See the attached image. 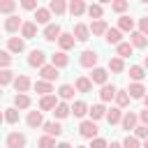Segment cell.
I'll list each match as a JSON object with an SVG mask.
<instances>
[{"instance_id": "obj_1", "label": "cell", "mask_w": 148, "mask_h": 148, "mask_svg": "<svg viewBox=\"0 0 148 148\" xmlns=\"http://www.w3.org/2000/svg\"><path fill=\"white\" fill-rule=\"evenodd\" d=\"M97 123H92V120H83L81 125H79V134L83 136V139H95L97 136Z\"/></svg>"}, {"instance_id": "obj_2", "label": "cell", "mask_w": 148, "mask_h": 148, "mask_svg": "<svg viewBox=\"0 0 148 148\" xmlns=\"http://www.w3.org/2000/svg\"><path fill=\"white\" fill-rule=\"evenodd\" d=\"M12 83H14V90H16V95H25V92L30 90V86H32V83H30V79H28L25 74H18V76H14V81H12Z\"/></svg>"}, {"instance_id": "obj_3", "label": "cell", "mask_w": 148, "mask_h": 148, "mask_svg": "<svg viewBox=\"0 0 148 148\" xmlns=\"http://www.w3.org/2000/svg\"><path fill=\"white\" fill-rule=\"evenodd\" d=\"M44 62H46V53L42 51V49H35V51H30V56H28V65L30 67H44Z\"/></svg>"}, {"instance_id": "obj_4", "label": "cell", "mask_w": 148, "mask_h": 148, "mask_svg": "<svg viewBox=\"0 0 148 148\" xmlns=\"http://www.w3.org/2000/svg\"><path fill=\"white\" fill-rule=\"evenodd\" d=\"M97 60H99V56H97L95 51H83V53H81V58H79V62H81L83 67H88V69H95Z\"/></svg>"}, {"instance_id": "obj_5", "label": "cell", "mask_w": 148, "mask_h": 148, "mask_svg": "<svg viewBox=\"0 0 148 148\" xmlns=\"http://www.w3.org/2000/svg\"><path fill=\"white\" fill-rule=\"evenodd\" d=\"M7 148H25V134L21 132L7 134Z\"/></svg>"}, {"instance_id": "obj_6", "label": "cell", "mask_w": 148, "mask_h": 148, "mask_svg": "<svg viewBox=\"0 0 148 148\" xmlns=\"http://www.w3.org/2000/svg\"><path fill=\"white\" fill-rule=\"evenodd\" d=\"M60 35H62V30H60L58 23H49V25L44 28V39H46V42H56Z\"/></svg>"}, {"instance_id": "obj_7", "label": "cell", "mask_w": 148, "mask_h": 148, "mask_svg": "<svg viewBox=\"0 0 148 148\" xmlns=\"http://www.w3.org/2000/svg\"><path fill=\"white\" fill-rule=\"evenodd\" d=\"M72 35H74L76 42H88V39H90V30H88V25H83V23H76Z\"/></svg>"}, {"instance_id": "obj_8", "label": "cell", "mask_w": 148, "mask_h": 148, "mask_svg": "<svg viewBox=\"0 0 148 148\" xmlns=\"http://www.w3.org/2000/svg\"><path fill=\"white\" fill-rule=\"evenodd\" d=\"M49 18H51V12L46 7H37L35 9V25H49Z\"/></svg>"}, {"instance_id": "obj_9", "label": "cell", "mask_w": 148, "mask_h": 148, "mask_svg": "<svg viewBox=\"0 0 148 148\" xmlns=\"http://www.w3.org/2000/svg\"><path fill=\"white\" fill-rule=\"evenodd\" d=\"M51 65H53L56 69H60V67H67V65H69V58H67V53H65V51H58V53H53V56H51Z\"/></svg>"}, {"instance_id": "obj_10", "label": "cell", "mask_w": 148, "mask_h": 148, "mask_svg": "<svg viewBox=\"0 0 148 148\" xmlns=\"http://www.w3.org/2000/svg\"><path fill=\"white\" fill-rule=\"evenodd\" d=\"M39 74H42V81H49V83H51V81H56V79L60 76V74H58V69H56L53 65H44V67L39 69Z\"/></svg>"}, {"instance_id": "obj_11", "label": "cell", "mask_w": 148, "mask_h": 148, "mask_svg": "<svg viewBox=\"0 0 148 148\" xmlns=\"http://www.w3.org/2000/svg\"><path fill=\"white\" fill-rule=\"evenodd\" d=\"M136 120H139V116H136V113H132V111H127V113L120 118V125H123V130H127V132H130V130H134V127H136Z\"/></svg>"}, {"instance_id": "obj_12", "label": "cell", "mask_w": 148, "mask_h": 148, "mask_svg": "<svg viewBox=\"0 0 148 148\" xmlns=\"http://www.w3.org/2000/svg\"><path fill=\"white\" fill-rule=\"evenodd\" d=\"M42 127H44L46 136H60V134H62V125L56 123V120H49V123H44Z\"/></svg>"}, {"instance_id": "obj_13", "label": "cell", "mask_w": 148, "mask_h": 148, "mask_svg": "<svg viewBox=\"0 0 148 148\" xmlns=\"http://www.w3.org/2000/svg\"><path fill=\"white\" fill-rule=\"evenodd\" d=\"M7 49H9V53H21V51L25 49V42H23V37H9V42H7Z\"/></svg>"}, {"instance_id": "obj_14", "label": "cell", "mask_w": 148, "mask_h": 148, "mask_svg": "<svg viewBox=\"0 0 148 148\" xmlns=\"http://www.w3.org/2000/svg\"><path fill=\"white\" fill-rule=\"evenodd\" d=\"M106 79H109V74H106V69H102V67H95L92 74H90V83H99V86H104Z\"/></svg>"}, {"instance_id": "obj_15", "label": "cell", "mask_w": 148, "mask_h": 148, "mask_svg": "<svg viewBox=\"0 0 148 148\" xmlns=\"http://www.w3.org/2000/svg\"><path fill=\"white\" fill-rule=\"evenodd\" d=\"M21 35H23V42H25V39H32V37L37 35V25H35L32 21H25V23L21 25Z\"/></svg>"}, {"instance_id": "obj_16", "label": "cell", "mask_w": 148, "mask_h": 148, "mask_svg": "<svg viewBox=\"0 0 148 148\" xmlns=\"http://www.w3.org/2000/svg\"><path fill=\"white\" fill-rule=\"evenodd\" d=\"M74 42H76V39H74V35H72V32H62V35L58 37V44H60V49H62V51H69V49L74 46Z\"/></svg>"}, {"instance_id": "obj_17", "label": "cell", "mask_w": 148, "mask_h": 148, "mask_svg": "<svg viewBox=\"0 0 148 148\" xmlns=\"http://www.w3.org/2000/svg\"><path fill=\"white\" fill-rule=\"evenodd\" d=\"M127 95H130V99H143L146 88H143L141 83H132V86L127 88Z\"/></svg>"}, {"instance_id": "obj_18", "label": "cell", "mask_w": 148, "mask_h": 148, "mask_svg": "<svg viewBox=\"0 0 148 148\" xmlns=\"http://www.w3.org/2000/svg\"><path fill=\"white\" fill-rule=\"evenodd\" d=\"M116 90H118L116 86L104 83V86H102V90H99V99H102V102H111V99L116 97Z\"/></svg>"}, {"instance_id": "obj_19", "label": "cell", "mask_w": 148, "mask_h": 148, "mask_svg": "<svg viewBox=\"0 0 148 148\" xmlns=\"http://www.w3.org/2000/svg\"><path fill=\"white\" fill-rule=\"evenodd\" d=\"M88 30H90L92 35H106V30H109V25H106V21H104V18H99V21H92Z\"/></svg>"}, {"instance_id": "obj_20", "label": "cell", "mask_w": 148, "mask_h": 148, "mask_svg": "<svg viewBox=\"0 0 148 148\" xmlns=\"http://www.w3.org/2000/svg\"><path fill=\"white\" fill-rule=\"evenodd\" d=\"M104 39H106L109 44H116V46H118V44H120V39H123V32H120L118 28H109V30H106V35H104Z\"/></svg>"}, {"instance_id": "obj_21", "label": "cell", "mask_w": 148, "mask_h": 148, "mask_svg": "<svg viewBox=\"0 0 148 148\" xmlns=\"http://www.w3.org/2000/svg\"><path fill=\"white\" fill-rule=\"evenodd\" d=\"M56 104H58L56 95H44V97L39 99V109H42V111H51V109H56Z\"/></svg>"}, {"instance_id": "obj_22", "label": "cell", "mask_w": 148, "mask_h": 148, "mask_svg": "<svg viewBox=\"0 0 148 148\" xmlns=\"http://www.w3.org/2000/svg\"><path fill=\"white\" fill-rule=\"evenodd\" d=\"M21 25H23V21H21L18 16H14V14H12V16L5 21V30H7V32H16Z\"/></svg>"}, {"instance_id": "obj_23", "label": "cell", "mask_w": 148, "mask_h": 148, "mask_svg": "<svg viewBox=\"0 0 148 148\" xmlns=\"http://www.w3.org/2000/svg\"><path fill=\"white\" fill-rule=\"evenodd\" d=\"M74 90H79V92H90V90H92V83H90V79H88V76H79V79H76V86H74Z\"/></svg>"}, {"instance_id": "obj_24", "label": "cell", "mask_w": 148, "mask_h": 148, "mask_svg": "<svg viewBox=\"0 0 148 148\" xmlns=\"http://www.w3.org/2000/svg\"><path fill=\"white\" fill-rule=\"evenodd\" d=\"M69 111H72V113H74V116H76V118H83V116H86V113H88V104H86V102H81V99H79V102H74V104H72V106H69Z\"/></svg>"}, {"instance_id": "obj_25", "label": "cell", "mask_w": 148, "mask_h": 148, "mask_svg": "<svg viewBox=\"0 0 148 148\" xmlns=\"http://www.w3.org/2000/svg\"><path fill=\"white\" fill-rule=\"evenodd\" d=\"M28 125L35 130V127H42L44 125V118H42V111H30L28 113Z\"/></svg>"}, {"instance_id": "obj_26", "label": "cell", "mask_w": 148, "mask_h": 148, "mask_svg": "<svg viewBox=\"0 0 148 148\" xmlns=\"http://www.w3.org/2000/svg\"><path fill=\"white\" fill-rule=\"evenodd\" d=\"M83 12H86V2L83 0H72L69 2V14L72 16H81Z\"/></svg>"}, {"instance_id": "obj_27", "label": "cell", "mask_w": 148, "mask_h": 148, "mask_svg": "<svg viewBox=\"0 0 148 148\" xmlns=\"http://www.w3.org/2000/svg\"><path fill=\"white\" fill-rule=\"evenodd\" d=\"M118 30H120V32H123V30H125V32H132V30H134V18L120 16V18H118Z\"/></svg>"}, {"instance_id": "obj_28", "label": "cell", "mask_w": 148, "mask_h": 148, "mask_svg": "<svg viewBox=\"0 0 148 148\" xmlns=\"http://www.w3.org/2000/svg\"><path fill=\"white\" fill-rule=\"evenodd\" d=\"M35 90L44 97V95H53V86L49 81H35Z\"/></svg>"}, {"instance_id": "obj_29", "label": "cell", "mask_w": 148, "mask_h": 148, "mask_svg": "<svg viewBox=\"0 0 148 148\" xmlns=\"http://www.w3.org/2000/svg\"><path fill=\"white\" fill-rule=\"evenodd\" d=\"M88 113H90V120L95 123V120H99V118L106 116V109H104V104H95L92 109H88Z\"/></svg>"}, {"instance_id": "obj_30", "label": "cell", "mask_w": 148, "mask_h": 148, "mask_svg": "<svg viewBox=\"0 0 148 148\" xmlns=\"http://www.w3.org/2000/svg\"><path fill=\"white\" fill-rule=\"evenodd\" d=\"M130 42H132V49H134V46H136V49H143V46L148 44V39H146L141 32H132V35H130Z\"/></svg>"}, {"instance_id": "obj_31", "label": "cell", "mask_w": 148, "mask_h": 148, "mask_svg": "<svg viewBox=\"0 0 148 148\" xmlns=\"http://www.w3.org/2000/svg\"><path fill=\"white\" fill-rule=\"evenodd\" d=\"M116 104H118V109H125L127 104H130V95H127V90H116Z\"/></svg>"}, {"instance_id": "obj_32", "label": "cell", "mask_w": 148, "mask_h": 148, "mask_svg": "<svg viewBox=\"0 0 148 148\" xmlns=\"http://www.w3.org/2000/svg\"><path fill=\"white\" fill-rule=\"evenodd\" d=\"M120 118H123V111H120L118 106H113V109H109V111H106V120H109V125L120 123Z\"/></svg>"}, {"instance_id": "obj_33", "label": "cell", "mask_w": 148, "mask_h": 148, "mask_svg": "<svg viewBox=\"0 0 148 148\" xmlns=\"http://www.w3.org/2000/svg\"><path fill=\"white\" fill-rule=\"evenodd\" d=\"M116 51H118V58H120V60H123V58H130V56H132V44L120 42V44L116 46Z\"/></svg>"}, {"instance_id": "obj_34", "label": "cell", "mask_w": 148, "mask_h": 148, "mask_svg": "<svg viewBox=\"0 0 148 148\" xmlns=\"http://www.w3.org/2000/svg\"><path fill=\"white\" fill-rule=\"evenodd\" d=\"M130 76L134 79V83H139V81L146 76V69H143L141 65H132V67H130Z\"/></svg>"}, {"instance_id": "obj_35", "label": "cell", "mask_w": 148, "mask_h": 148, "mask_svg": "<svg viewBox=\"0 0 148 148\" xmlns=\"http://www.w3.org/2000/svg\"><path fill=\"white\" fill-rule=\"evenodd\" d=\"M58 95H60V99H72V97H74V86L62 83V86L58 88Z\"/></svg>"}, {"instance_id": "obj_36", "label": "cell", "mask_w": 148, "mask_h": 148, "mask_svg": "<svg viewBox=\"0 0 148 148\" xmlns=\"http://www.w3.org/2000/svg\"><path fill=\"white\" fill-rule=\"evenodd\" d=\"M69 113H72V111H69V106H67L65 102H58L56 109H53V116H56V118H67Z\"/></svg>"}, {"instance_id": "obj_37", "label": "cell", "mask_w": 148, "mask_h": 148, "mask_svg": "<svg viewBox=\"0 0 148 148\" xmlns=\"http://www.w3.org/2000/svg\"><path fill=\"white\" fill-rule=\"evenodd\" d=\"M65 9H67V5L62 2V0H51V5H49V12H53V14H65Z\"/></svg>"}, {"instance_id": "obj_38", "label": "cell", "mask_w": 148, "mask_h": 148, "mask_svg": "<svg viewBox=\"0 0 148 148\" xmlns=\"http://www.w3.org/2000/svg\"><path fill=\"white\" fill-rule=\"evenodd\" d=\"M86 12H88V16H90V18H95V21H99V18H102V14H104L102 5H90V7H86Z\"/></svg>"}, {"instance_id": "obj_39", "label": "cell", "mask_w": 148, "mask_h": 148, "mask_svg": "<svg viewBox=\"0 0 148 148\" xmlns=\"http://www.w3.org/2000/svg\"><path fill=\"white\" fill-rule=\"evenodd\" d=\"M30 106V97L28 95H16L14 97V109L18 111V109H28Z\"/></svg>"}, {"instance_id": "obj_40", "label": "cell", "mask_w": 148, "mask_h": 148, "mask_svg": "<svg viewBox=\"0 0 148 148\" xmlns=\"http://www.w3.org/2000/svg\"><path fill=\"white\" fill-rule=\"evenodd\" d=\"M2 113H5V120H7L9 125H16V123H18V111H16L14 106H12V109H5Z\"/></svg>"}, {"instance_id": "obj_41", "label": "cell", "mask_w": 148, "mask_h": 148, "mask_svg": "<svg viewBox=\"0 0 148 148\" xmlns=\"http://www.w3.org/2000/svg\"><path fill=\"white\" fill-rule=\"evenodd\" d=\"M109 69H111V72H116V74H120V72L125 69V65H123V60L116 56V58H111V60H109Z\"/></svg>"}, {"instance_id": "obj_42", "label": "cell", "mask_w": 148, "mask_h": 148, "mask_svg": "<svg viewBox=\"0 0 148 148\" xmlns=\"http://www.w3.org/2000/svg\"><path fill=\"white\" fill-rule=\"evenodd\" d=\"M14 9H16V2H14V0H0V12H2V14H9V16H12Z\"/></svg>"}, {"instance_id": "obj_43", "label": "cell", "mask_w": 148, "mask_h": 148, "mask_svg": "<svg viewBox=\"0 0 148 148\" xmlns=\"http://www.w3.org/2000/svg\"><path fill=\"white\" fill-rule=\"evenodd\" d=\"M12 81H14V72L12 69H0V88L12 83Z\"/></svg>"}, {"instance_id": "obj_44", "label": "cell", "mask_w": 148, "mask_h": 148, "mask_svg": "<svg viewBox=\"0 0 148 148\" xmlns=\"http://www.w3.org/2000/svg\"><path fill=\"white\" fill-rule=\"evenodd\" d=\"M127 7H130V2H127V0H116V2H111V9H113V12H118V14H123Z\"/></svg>"}, {"instance_id": "obj_45", "label": "cell", "mask_w": 148, "mask_h": 148, "mask_svg": "<svg viewBox=\"0 0 148 148\" xmlns=\"http://www.w3.org/2000/svg\"><path fill=\"white\" fill-rule=\"evenodd\" d=\"M37 146H39V148H56V139H53V136H42V139L37 141Z\"/></svg>"}, {"instance_id": "obj_46", "label": "cell", "mask_w": 148, "mask_h": 148, "mask_svg": "<svg viewBox=\"0 0 148 148\" xmlns=\"http://www.w3.org/2000/svg\"><path fill=\"white\" fill-rule=\"evenodd\" d=\"M9 65H12V53L9 51H0V67L7 69Z\"/></svg>"}, {"instance_id": "obj_47", "label": "cell", "mask_w": 148, "mask_h": 148, "mask_svg": "<svg viewBox=\"0 0 148 148\" xmlns=\"http://www.w3.org/2000/svg\"><path fill=\"white\" fill-rule=\"evenodd\" d=\"M120 146H123V148H139V139H136V136H130V134H127V136H125V141H123Z\"/></svg>"}, {"instance_id": "obj_48", "label": "cell", "mask_w": 148, "mask_h": 148, "mask_svg": "<svg viewBox=\"0 0 148 148\" xmlns=\"http://www.w3.org/2000/svg\"><path fill=\"white\" fill-rule=\"evenodd\" d=\"M134 134H136V139H143V141H146V139H148V127H146V125H136V127H134Z\"/></svg>"}, {"instance_id": "obj_49", "label": "cell", "mask_w": 148, "mask_h": 148, "mask_svg": "<svg viewBox=\"0 0 148 148\" xmlns=\"http://www.w3.org/2000/svg\"><path fill=\"white\" fill-rule=\"evenodd\" d=\"M106 146H109V143H106L104 139H99V136H95L92 143H90V148H106Z\"/></svg>"}, {"instance_id": "obj_50", "label": "cell", "mask_w": 148, "mask_h": 148, "mask_svg": "<svg viewBox=\"0 0 148 148\" xmlns=\"http://www.w3.org/2000/svg\"><path fill=\"white\" fill-rule=\"evenodd\" d=\"M139 32H141L143 37H148V18H141V21H139Z\"/></svg>"}, {"instance_id": "obj_51", "label": "cell", "mask_w": 148, "mask_h": 148, "mask_svg": "<svg viewBox=\"0 0 148 148\" xmlns=\"http://www.w3.org/2000/svg\"><path fill=\"white\" fill-rule=\"evenodd\" d=\"M21 7H23V9H37V0H23Z\"/></svg>"}, {"instance_id": "obj_52", "label": "cell", "mask_w": 148, "mask_h": 148, "mask_svg": "<svg viewBox=\"0 0 148 148\" xmlns=\"http://www.w3.org/2000/svg\"><path fill=\"white\" fill-rule=\"evenodd\" d=\"M139 118H141V125H146V127H148V109H143V111L139 113Z\"/></svg>"}, {"instance_id": "obj_53", "label": "cell", "mask_w": 148, "mask_h": 148, "mask_svg": "<svg viewBox=\"0 0 148 148\" xmlns=\"http://www.w3.org/2000/svg\"><path fill=\"white\" fill-rule=\"evenodd\" d=\"M56 148H72V146H69V143H67V141H62V143H58V146H56Z\"/></svg>"}, {"instance_id": "obj_54", "label": "cell", "mask_w": 148, "mask_h": 148, "mask_svg": "<svg viewBox=\"0 0 148 148\" xmlns=\"http://www.w3.org/2000/svg\"><path fill=\"white\" fill-rule=\"evenodd\" d=\"M106 148H123L120 143H116V141H111V146H106Z\"/></svg>"}, {"instance_id": "obj_55", "label": "cell", "mask_w": 148, "mask_h": 148, "mask_svg": "<svg viewBox=\"0 0 148 148\" xmlns=\"http://www.w3.org/2000/svg\"><path fill=\"white\" fill-rule=\"evenodd\" d=\"M143 104H146V109H148V95H143Z\"/></svg>"}, {"instance_id": "obj_56", "label": "cell", "mask_w": 148, "mask_h": 148, "mask_svg": "<svg viewBox=\"0 0 148 148\" xmlns=\"http://www.w3.org/2000/svg\"><path fill=\"white\" fill-rule=\"evenodd\" d=\"M143 69H148V56H146V60H143Z\"/></svg>"}, {"instance_id": "obj_57", "label": "cell", "mask_w": 148, "mask_h": 148, "mask_svg": "<svg viewBox=\"0 0 148 148\" xmlns=\"http://www.w3.org/2000/svg\"><path fill=\"white\" fill-rule=\"evenodd\" d=\"M2 120H5V113H2V111H0V123H2Z\"/></svg>"}, {"instance_id": "obj_58", "label": "cell", "mask_w": 148, "mask_h": 148, "mask_svg": "<svg viewBox=\"0 0 148 148\" xmlns=\"http://www.w3.org/2000/svg\"><path fill=\"white\" fill-rule=\"evenodd\" d=\"M143 148H148V139H146V141H143Z\"/></svg>"}, {"instance_id": "obj_59", "label": "cell", "mask_w": 148, "mask_h": 148, "mask_svg": "<svg viewBox=\"0 0 148 148\" xmlns=\"http://www.w3.org/2000/svg\"><path fill=\"white\" fill-rule=\"evenodd\" d=\"M76 148H88V146H76Z\"/></svg>"}, {"instance_id": "obj_60", "label": "cell", "mask_w": 148, "mask_h": 148, "mask_svg": "<svg viewBox=\"0 0 148 148\" xmlns=\"http://www.w3.org/2000/svg\"><path fill=\"white\" fill-rule=\"evenodd\" d=\"M0 97H2V88H0Z\"/></svg>"}]
</instances>
